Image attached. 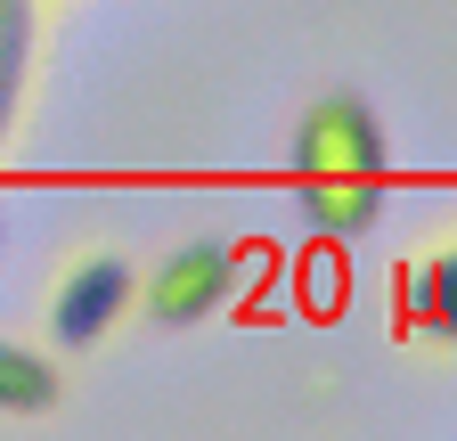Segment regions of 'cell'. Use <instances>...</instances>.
I'll return each instance as SVG.
<instances>
[{"label":"cell","mask_w":457,"mask_h":441,"mask_svg":"<svg viewBox=\"0 0 457 441\" xmlns=\"http://www.w3.org/2000/svg\"><path fill=\"white\" fill-rule=\"evenodd\" d=\"M392 180V139L360 90H319L295 123V188L319 237H360L384 212Z\"/></svg>","instance_id":"obj_1"},{"label":"cell","mask_w":457,"mask_h":441,"mask_svg":"<svg viewBox=\"0 0 457 441\" xmlns=\"http://www.w3.org/2000/svg\"><path fill=\"white\" fill-rule=\"evenodd\" d=\"M131 311H139V254L114 245V237H90V245H74L66 262H57V279L41 295V336H49V352L82 360Z\"/></svg>","instance_id":"obj_2"},{"label":"cell","mask_w":457,"mask_h":441,"mask_svg":"<svg viewBox=\"0 0 457 441\" xmlns=\"http://www.w3.org/2000/svg\"><path fill=\"white\" fill-rule=\"evenodd\" d=\"M237 270H245V254L228 245V237H180L139 279V319L147 327H196V319H212L228 303Z\"/></svg>","instance_id":"obj_3"},{"label":"cell","mask_w":457,"mask_h":441,"mask_svg":"<svg viewBox=\"0 0 457 441\" xmlns=\"http://www.w3.org/2000/svg\"><path fill=\"white\" fill-rule=\"evenodd\" d=\"M392 311H400V344H417V352H457V229L425 237L409 262H400Z\"/></svg>","instance_id":"obj_4"},{"label":"cell","mask_w":457,"mask_h":441,"mask_svg":"<svg viewBox=\"0 0 457 441\" xmlns=\"http://www.w3.org/2000/svg\"><path fill=\"white\" fill-rule=\"evenodd\" d=\"M74 401V376H66V352L49 344H9L0 336V417H57Z\"/></svg>","instance_id":"obj_5"},{"label":"cell","mask_w":457,"mask_h":441,"mask_svg":"<svg viewBox=\"0 0 457 441\" xmlns=\"http://www.w3.org/2000/svg\"><path fill=\"white\" fill-rule=\"evenodd\" d=\"M17 58H25V0H0V123H9V90H17Z\"/></svg>","instance_id":"obj_6"}]
</instances>
